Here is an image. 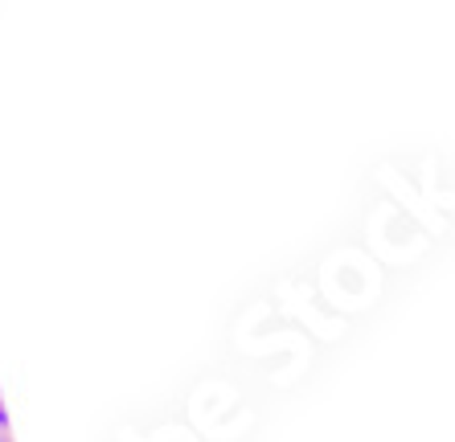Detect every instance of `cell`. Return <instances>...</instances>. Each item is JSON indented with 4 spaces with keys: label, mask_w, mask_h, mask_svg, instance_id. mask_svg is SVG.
Instances as JSON below:
<instances>
[{
    "label": "cell",
    "mask_w": 455,
    "mask_h": 442,
    "mask_svg": "<svg viewBox=\"0 0 455 442\" xmlns=\"http://www.w3.org/2000/svg\"><path fill=\"white\" fill-rule=\"evenodd\" d=\"M0 442H9V418H4V401H0Z\"/></svg>",
    "instance_id": "6da1fadb"
}]
</instances>
